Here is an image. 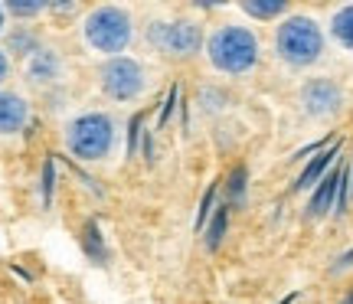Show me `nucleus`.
<instances>
[{
	"instance_id": "obj_1",
	"label": "nucleus",
	"mask_w": 353,
	"mask_h": 304,
	"mask_svg": "<svg viewBox=\"0 0 353 304\" xmlns=\"http://www.w3.org/2000/svg\"><path fill=\"white\" fill-rule=\"evenodd\" d=\"M82 46L95 52L101 59H114L131 50V43L138 37V23L134 13L121 7V3H101L82 17Z\"/></svg>"
},
{
	"instance_id": "obj_2",
	"label": "nucleus",
	"mask_w": 353,
	"mask_h": 304,
	"mask_svg": "<svg viewBox=\"0 0 353 304\" xmlns=\"http://www.w3.org/2000/svg\"><path fill=\"white\" fill-rule=\"evenodd\" d=\"M63 144L82 164L108 161L118 144V118L105 108H88V112L72 114L63 128Z\"/></svg>"
},
{
	"instance_id": "obj_3",
	"label": "nucleus",
	"mask_w": 353,
	"mask_h": 304,
	"mask_svg": "<svg viewBox=\"0 0 353 304\" xmlns=\"http://www.w3.org/2000/svg\"><path fill=\"white\" fill-rule=\"evenodd\" d=\"M206 59L226 76H245L259 65V39L249 26L223 23L206 37Z\"/></svg>"
},
{
	"instance_id": "obj_4",
	"label": "nucleus",
	"mask_w": 353,
	"mask_h": 304,
	"mask_svg": "<svg viewBox=\"0 0 353 304\" xmlns=\"http://www.w3.org/2000/svg\"><path fill=\"white\" fill-rule=\"evenodd\" d=\"M95 82H99V92L108 101L131 105L154 89V72L134 56H114V59H105L99 65Z\"/></svg>"
},
{
	"instance_id": "obj_5",
	"label": "nucleus",
	"mask_w": 353,
	"mask_h": 304,
	"mask_svg": "<svg viewBox=\"0 0 353 304\" xmlns=\"http://www.w3.org/2000/svg\"><path fill=\"white\" fill-rule=\"evenodd\" d=\"M144 43L164 59H190L203 50V26L190 17H151L144 23Z\"/></svg>"
},
{
	"instance_id": "obj_6",
	"label": "nucleus",
	"mask_w": 353,
	"mask_h": 304,
	"mask_svg": "<svg viewBox=\"0 0 353 304\" xmlns=\"http://www.w3.org/2000/svg\"><path fill=\"white\" fill-rule=\"evenodd\" d=\"M275 52L278 59H285L294 69L304 65H314L324 52V37H321V26L311 17H288L285 23L275 30Z\"/></svg>"
},
{
	"instance_id": "obj_7",
	"label": "nucleus",
	"mask_w": 353,
	"mask_h": 304,
	"mask_svg": "<svg viewBox=\"0 0 353 304\" xmlns=\"http://www.w3.org/2000/svg\"><path fill=\"white\" fill-rule=\"evenodd\" d=\"M30 118H33V108L23 92L0 89V138H17L20 131H26Z\"/></svg>"
},
{
	"instance_id": "obj_8",
	"label": "nucleus",
	"mask_w": 353,
	"mask_h": 304,
	"mask_svg": "<svg viewBox=\"0 0 353 304\" xmlns=\"http://www.w3.org/2000/svg\"><path fill=\"white\" fill-rule=\"evenodd\" d=\"M23 76L30 85H52L56 79L63 76L59 52L50 50V46H37L30 56H23Z\"/></svg>"
},
{
	"instance_id": "obj_9",
	"label": "nucleus",
	"mask_w": 353,
	"mask_h": 304,
	"mask_svg": "<svg viewBox=\"0 0 353 304\" xmlns=\"http://www.w3.org/2000/svg\"><path fill=\"white\" fill-rule=\"evenodd\" d=\"M301 105L307 114L314 118H327L341 108V89L330 82V79H311L301 89Z\"/></svg>"
},
{
	"instance_id": "obj_10",
	"label": "nucleus",
	"mask_w": 353,
	"mask_h": 304,
	"mask_svg": "<svg viewBox=\"0 0 353 304\" xmlns=\"http://www.w3.org/2000/svg\"><path fill=\"white\" fill-rule=\"evenodd\" d=\"M337 154H341V144H334V148H327V151H321L311 161V164L304 167V174L298 177V190H307V187H314V180L321 177L324 180V174H327V167H330V161H337Z\"/></svg>"
},
{
	"instance_id": "obj_11",
	"label": "nucleus",
	"mask_w": 353,
	"mask_h": 304,
	"mask_svg": "<svg viewBox=\"0 0 353 304\" xmlns=\"http://www.w3.org/2000/svg\"><path fill=\"white\" fill-rule=\"evenodd\" d=\"M337 183H341V167H334L330 174H324L321 187H317L314 200H311V216H324L330 210V203L337 196Z\"/></svg>"
},
{
	"instance_id": "obj_12",
	"label": "nucleus",
	"mask_w": 353,
	"mask_h": 304,
	"mask_svg": "<svg viewBox=\"0 0 353 304\" xmlns=\"http://www.w3.org/2000/svg\"><path fill=\"white\" fill-rule=\"evenodd\" d=\"M330 37L337 39V46L353 52V3L350 7H341V10L330 17Z\"/></svg>"
},
{
	"instance_id": "obj_13",
	"label": "nucleus",
	"mask_w": 353,
	"mask_h": 304,
	"mask_svg": "<svg viewBox=\"0 0 353 304\" xmlns=\"http://www.w3.org/2000/svg\"><path fill=\"white\" fill-rule=\"evenodd\" d=\"M226 219H229V206H216V216L210 223V232H206V245L216 249L223 242V232H226Z\"/></svg>"
},
{
	"instance_id": "obj_14",
	"label": "nucleus",
	"mask_w": 353,
	"mask_h": 304,
	"mask_svg": "<svg viewBox=\"0 0 353 304\" xmlns=\"http://www.w3.org/2000/svg\"><path fill=\"white\" fill-rule=\"evenodd\" d=\"M242 10L259 17V20H268V17H278V13L288 10V3H281V0H275V3H245Z\"/></svg>"
},
{
	"instance_id": "obj_15",
	"label": "nucleus",
	"mask_w": 353,
	"mask_h": 304,
	"mask_svg": "<svg viewBox=\"0 0 353 304\" xmlns=\"http://www.w3.org/2000/svg\"><path fill=\"white\" fill-rule=\"evenodd\" d=\"M46 10H50V3H7V17H20V20L39 17Z\"/></svg>"
},
{
	"instance_id": "obj_16",
	"label": "nucleus",
	"mask_w": 353,
	"mask_h": 304,
	"mask_svg": "<svg viewBox=\"0 0 353 304\" xmlns=\"http://www.w3.org/2000/svg\"><path fill=\"white\" fill-rule=\"evenodd\" d=\"M347 196H350V187H347V164H341V183H337V206H334V213H343V210H347Z\"/></svg>"
},
{
	"instance_id": "obj_17",
	"label": "nucleus",
	"mask_w": 353,
	"mask_h": 304,
	"mask_svg": "<svg viewBox=\"0 0 353 304\" xmlns=\"http://www.w3.org/2000/svg\"><path fill=\"white\" fill-rule=\"evenodd\" d=\"M13 76V63H10V52L0 46V89H7V82Z\"/></svg>"
},
{
	"instance_id": "obj_18",
	"label": "nucleus",
	"mask_w": 353,
	"mask_h": 304,
	"mask_svg": "<svg viewBox=\"0 0 353 304\" xmlns=\"http://www.w3.org/2000/svg\"><path fill=\"white\" fill-rule=\"evenodd\" d=\"M213 200H216V183L210 187V193H206V200H203V206H200V216H196V226L203 229V223L210 219V206H213Z\"/></svg>"
},
{
	"instance_id": "obj_19",
	"label": "nucleus",
	"mask_w": 353,
	"mask_h": 304,
	"mask_svg": "<svg viewBox=\"0 0 353 304\" xmlns=\"http://www.w3.org/2000/svg\"><path fill=\"white\" fill-rule=\"evenodd\" d=\"M242 190H245V170H236V174H232V196H236V200H242Z\"/></svg>"
},
{
	"instance_id": "obj_20",
	"label": "nucleus",
	"mask_w": 353,
	"mask_h": 304,
	"mask_svg": "<svg viewBox=\"0 0 353 304\" xmlns=\"http://www.w3.org/2000/svg\"><path fill=\"white\" fill-rule=\"evenodd\" d=\"M3 33H7V7L0 3V37H3Z\"/></svg>"
}]
</instances>
